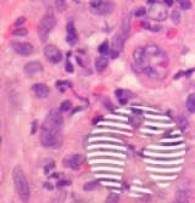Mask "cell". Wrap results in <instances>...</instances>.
<instances>
[{"instance_id":"12","label":"cell","mask_w":195,"mask_h":203,"mask_svg":"<svg viewBox=\"0 0 195 203\" xmlns=\"http://www.w3.org/2000/svg\"><path fill=\"white\" fill-rule=\"evenodd\" d=\"M124 46V37L122 35L117 34L112 39V47L111 50L120 53L123 50Z\"/></svg>"},{"instance_id":"1","label":"cell","mask_w":195,"mask_h":203,"mask_svg":"<svg viewBox=\"0 0 195 203\" xmlns=\"http://www.w3.org/2000/svg\"><path fill=\"white\" fill-rule=\"evenodd\" d=\"M60 110H51L43 122L40 131V142L47 148H58L63 139V118Z\"/></svg>"},{"instance_id":"27","label":"cell","mask_w":195,"mask_h":203,"mask_svg":"<svg viewBox=\"0 0 195 203\" xmlns=\"http://www.w3.org/2000/svg\"><path fill=\"white\" fill-rule=\"evenodd\" d=\"M102 0H90L89 1V5L92 7V9H97L98 8H99L102 5Z\"/></svg>"},{"instance_id":"17","label":"cell","mask_w":195,"mask_h":203,"mask_svg":"<svg viewBox=\"0 0 195 203\" xmlns=\"http://www.w3.org/2000/svg\"><path fill=\"white\" fill-rule=\"evenodd\" d=\"M187 193L184 190H178L176 193V202H187Z\"/></svg>"},{"instance_id":"5","label":"cell","mask_w":195,"mask_h":203,"mask_svg":"<svg viewBox=\"0 0 195 203\" xmlns=\"http://www.w3.org/2000/svg\"><path fill=\"white\" fill-rule=\"evenodd\" d=\"M44 53L46 60L50 63L53 64L59 63L62 59L61 51L59 49L58 47L54 45H52V44H50V45L46 46L44 47Z\"/></svg>"},{"instance_id":"6","label":"cell","mask_w":195,"mask_h":203,"mask_svg":"<svg viewBox=\"0 0 195 203\" xmlns=\"http://www.w3.org/2000/svg\"><path fill=\"white\" fill-rule=\"evenodd\" d=\"M11 47L17 54L22 56H28L34 52V47L29 43L12 42Z\"/></svg>"},{"instance_id":"34","label":"cell","mask_w":195,"mask_h":203,"mask_svg":"<svg viewBox=\"0 0 195 203\" xmlns=\"http://www.w3.org/2000/svg\"><path fill=\"white\" fill-rule=\"evenodd\" d=\"M105 107L108 108V110H112V108H113V105H112L111 103V101H108V100H107L106 101H105Z\"/></svg>"},{"instance_id":"35","label":"cell","mask_w":195,"mask_h":203,"mask_svg":"<svg viewBox=\"0 0 195 203\" xmlns=\"http://www.w3.org/2000/svg\"><path fill=\"white\" fill-rule=\"evenodd\" d=\"M101 120V117H100V116H98V117H95V118L93 119V124L97 123V122H99V121Z\"/></svg>"},{"instance_id":"36","label":"cell","mask_w":195,"mask_h":203,"mask_svg":"<svg viewBox=\"0 0 195 203\" xmlns=\"http://www.w3.org/2000/svg\"><path fill=\"white\" fill-rule=\"evenodd\" d=\"M165 3L169 5V6H171L173 3V0H165Z\"/></svg>"},{"instance_id":"2","label":"cell","mask_w":195,"mask_h":203,"mask_svg":"<svg viewBox=\"0 0 195 203\" xmlns=\"http://www.w3.org/2000/svg\"><path fill=\"white\" fill-rule=\"evenodd\" d=\"M12 177L19 197L23 202H27L30 196V188L25 176L20 167H16L14 169Z\"/></svg>"},{"instance_id":"37","label":"cell","mask_w":195,"mask_h":203,"mask_svg":"<svg viewBox=\"0 0 195 203\" xmlns=\"http://www.w3.org/2000/svg\"><path fill=\"white\" fill-rule=\"evenodd\" d=\"M74 1H77V0H74Z\"/></svg>"},{"instance_id":"22","label":"cell","mask_w":195,"mask_h":203,"mask_svg":"<svg viewBox=\"0 0 195 203\" xmlns=\"http://www.w3.org/2000/svg\"><path fill=\"white\" fill-rule=\"evenodd\" d=\"M12 34L18 37H25L28 34V29H26V28H18V29H16L13 31Z\"/></svg>"},{"instance_id":"32","label":"cell","mask_w":195,"mask_h":203,"mask_svg":"<svg viewBox=\"0 0 195 203\" xmlns=\"http://www.w3.org/2000/svg\"><path fill=\"white\" fill-rule=\"evenodd\" d=\"M37 130V121H34L32 123V128H31V134L34 135L36 133Z\"/></svg>"},{"instance_id":"24","label":"cell","mask_w":195,"mask_h":203,"mask_svg":"<svg viewBox=\"0 0 195 203\" xmlns=\"http://www.w3.org/2000/svg\"><path fill=\"white\" fill-rule=\"evenodd\" d=\"M181 5V8L183 10H187L191 7V3L190 0H177Z\"/></svg>"},{"instance_id":"31","label":"cell","mask_w":195,"mask_h":203,"mask_svg":"<svg viewBox=\"0 0 195 203\" xmlns=\"http://www.w3.org/2000/svg\"><path fill=\"white\" fill-rule=\"evenodd\" d=\"M146 13V9H145L144 8H140L139 9H138L135 12V15L137 16V17H141V16L144 15Z\"/></svg>"},{"instance_id":"3","label":"cell","mask_w":195,"mask_h":203,"mask_svg":"<svg viewBox=\"0 0 195 203\" xmlns=\"http://www.w3.org/2000/svg\"><path fill=\"white\" fill-rule=\"evenodd\" d=\"M56 25V18L52 12H48L41 18L38 25V34L41 42H45L50 33Z\"/></svg>"},{"instance_id":"13","label":"cell","mask_w":195,"mask_h":203,"mask_svg":"<svg viewBox=\"0 0 195 203\" xmlns=\"http://www.w3.org/2000/svg\"><path fill=\"white\" fill-rule=\"evenodd\" d=\"M114 10V5L112 4L111 3H109V2H105V3H103L102 5L98 8L97 9H92L94 12H96L98 15H108V14L111 13V12H113Z\"/></svg>"},{"instance_id":"25","label":"cell","mask_w":195,"mask_h":203,"mask_svg":"<svg viewBox=\"0 0 195 203\" xmlns=\"http://www.w3.org/2000/svg\"><path fill=\"white\" fill-rule=\"evenodd\" d=\"M119 200V195L117 193H111L108 195V198L106 199V202L108 203H116Z\"/></svg>"},{"instance_id":"18","label":"cell","mask_w":195,"mask_h":203,"mask_svg":"<svg viewBox=\"0 0 195 203\" xmlns=\"http://www.w3.org/2000/svg\"><path fill=\"white\" fill-rule=\"evenodd\" d=\"M98 186H99V183H98L97 181H90V182H88L84 185L83 190L84 191L90 192V191H92V190H95V189L98 188Z\"/></svg>"},{"instance_id":"20","label":"cell","mask_w":195,"mask_h":203,"mask_svg":"<svg viewBox=\"0 0 195 203\" xmlns=\"http://www.w3.org/2000/svg\"><path fill=\"white\" fill-rule=\"evenodd\" d=\"M98 51H99V53H101V55H104V56L108 55V53H110V50H109V44L107 40L103 42L102 44L99 46V47H98Z\"/></svg>"},{"instance_id":"30","label":"cell","mask_w":195,"mask_h":203,"mask_svg":"<svg viewBox=\"0 0 195 203\" xmlns=\"http://www.w3.org/2000/svg\"><path fill=\"white\" fill-rule=\"evenodd\" d=\"M25 21V18L24 17H19L16 19V21H15V27H19L23 24V23Z\"/></svg>"},{"instance_id":"8","label":"cell","mask_w":195,"mask_h":203,"mask_svg":"<svg viewBox=\"0 0 195 203\" xmlns=\"http://www.w3.org/2000/svg\"><path fill=\"white\" fill-rule=\"evenodd\" d=\"M44 69L42 64L38 61H33L27 63L24 67V72L28 75H34L41 72Z\"/></svg>"},{"instance_id":"33","label":"cell","mask_w":195,"mask_h":203,"mask_svg":"<svg viewBox=\"0 0 195 203\" xmlns=\"http://www.w3.org/2000/svg\"><path fill=\"white\" fill-rule=\"evenodd\" d=\"M69 182L67 180H61L58 183H57V187H62L63 186H67V185H69Z\"/></svg>"},{"instance_id":"16","label":"cell","mask_w":195,"mask_h":203,"mask_svg":"<svg viewBox=\"0 0 195 203\" xmlns=\"http://www.w3.org/2000/svg\"><path fill=\"white\" fill-rule=\"evenodd\" d=\"M130 30V17L129 15H126L123 17L122 20V31L123 36L124 37H127L129 32Z\"/></svg>"},{"instance_id":"4","label":"cell","mask_w":195,"mask_h":203,"mask_svg":"<svg viewBox=\"0 0 195 203\" xmlns=\"http://www.w3.org/2000/svg\"><path fill=\"white\" fill-rule=\"evenodd\" d=\"M85 158L82 154H68L62 160V165L66 168L78 170L83 164Z\"/></svg>"},{"instance_id":"7","label":"cell","mask_w":195,"mask_h":203,"mask_svg":"<svg viewBox=\"0 0 195 203\" xmlns=\"http://www.w3.org/2000/svg\"><path fill=\"white\" fill-rule=\"evenodd\" d=\"M149 17L153 20L162 21L165 20L167 18V12L162 5L154 4L152 5L149 11Z\"/></svg>"},{"instance_id":"23","label":"cell","mask_w":195,"mask_h":203,"mask_svg":"<svg viewBox=\"0 0 195 203\" xmlns=\"http://www.w3.org/2000/svg\"><path fill=\"white\" fill-rule=\"evenodd\" d=\"M71 107H72V103L69 101H63L60 106V109H59V110H60V112L64 113V112H67L68 110H70Z\"/></svg>"},{"instance_id":"15","label":"cell","mask_w":195,"mask_h":203,"mask_svg":"<svg viewBox=\"0 0 195 203\" xmlns=\"http://www.w3.org/2000/svg\"><path fill=\"white\" fill-rule=\"evenodd\" d=\"M186 108L191 113H195V94H191L187 97Z\"/></svg>"},{"instance_id":"21","label":"cell","mask_w":195,"mask_h":203,"mask_svg":"<svg viewBox=\"0 0 195 203\" xmlns=\"http://www.w3.org/2000/svg\"><path fill=\"white\" fill-rule=\"evenodd\" d=\"M54 3L59 12H62L67 9V4H66L65 0H54Z\"/></svg>"},{"instance_id":"29","label":"cell","mask_w":195,"mask_h":203,"mask_svg":"<svg viewBox=\"0 0 195 203\" xmlns=\"http://www.w3.org/2000/svg\"><path fill=\"white\" fill-rule=\"evenodd\" d=\"M66 71L69 73H73L74 72L73 65L69 62V60H67V63H66Z\"/></svg>"},{"instance_id":"14","label":"cell","mask_w":195,"mask_h":203,"mask_svg":"<svg viewBox=\"0 0 195 203\" xmlns=\"http://www.w3.org/2000/svg\"><path fill=\"white\" fill-rule=\"evenodd\" d=\"M95 69L98 72H103L105 69H107L108 65V59L104 57H99L95 61Z\"/></svg>"},{"instance_id":"10","label":"cell","mask_w":195,"mask_h":203,"mask_svg":"<svg viewBox=\"0 0 195 203\" xmlns=\"http://www.w3.org/2000/svg\"><path fill=\"white\" fill-rule=\"evenodd\" d=\"M77 32L73 23H69L67 26V42L70 46H75L77 43Z\"/></svg>"},{"instance_id":"19","label":"cell","mask_w":195,"mask_h":203,"mask_svg":"<svg viewBox=\"0 0 195 203\" xmlns=\"http://www.w3.org/2000/svg\"><path fill=\"white\" fill-rule=\"evenodd\" d=\"M56 85L59 90L62 92H64L66 89L70 88V87L72 86V85H71L69 81H58L57 82Z\"/></svg>"},{"instance_id":"9","label":"cell","mask_w":195,"mask_h":203,"mask_svg":"<svg viewBox=\"0 0 195 203\" xmlns=\"http://www.w3.org/2000/svg\"><path fill=\"white\" fill-rule=\"evenodd\" d=\"M31 91L38 98H46L50 94V88L44 84H35L31 88Z\"/></svg>"},{"instance_id":"26","label":"cell","mask_w":195,"mask_h":203,"mask_svg":"<svg viewBox=\"0 0 195 203\" xmlns=\"http://www.w3.org/2000/svg\"><path fill=\"white\" fill-rule=\"evenodd\" d=\"M171 20L175 24H178L181 21V14L178 11H173L171 13Z\"/></svg>"},{"instance_id":"28","label":"cell","mask_w":195,"mask_h":203,"mask_svg":"<svg viewBox=\"0 0 195 203\" xmlns=\"http://www.w3.org/2000/svg\"><path fill=\"white\" fill-rule=\"evenodd\" d=\"M179 125L181 126V129L182 130H185L187 128V126H188V122H187V119L185 118V117L181 118L179 120Z\"/></svg>"},{"instance_id":"11","label":"cell","mask_w":195,"mask_h":203,"mask_svg":"<svg viewBox=\"0 0 195 203\" xmlns=\"http://www.w3.org/2000/svg\"><path fill=\"white\" fill-rule=\"evenodd\" d=\"M133 58L137 66L141 69L144 65L145 60H146V52L144 48H137L133 53Z\"/></svg>"}]
</instances>
